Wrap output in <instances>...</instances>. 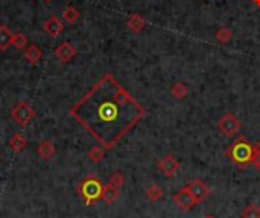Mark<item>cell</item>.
Returning a JSON list of instances; mask_svg holds the SVG:
<instances>
[{"label": "cell", "mask_w": 260, "mask_h": 218, "mask_svg": "<svg viewBox=\"0 0 260 218\" xmlns=\"http://www.w3.org/2000/svg\"><path fill=\"white\" fill-rule=\"evenodd\" d=\"M145 114V107L113 73H105L70 109V116L105 150H113Z\"/></svg>", "instance_id": "obj_1"}, {"label": "cell", "mask_w": 260, "mask_h": 218, "mask_svg": "<svg viewBox=\"0 0 260 218\" xmlns=\"http://www.w3.org/2000/svg\"><path fill=\"white\" fill-rule=\"evenodd\" d=\"M225 156L230 159V162L237 168L245 169L253 165L254 161V145L248 142L245 136H241L225 150Z\"/></svg>", "instance_id": "obj_2"}, {"label": "cell", "mask_w": 260, "mask_h": 218, "mask_svg": "<svg viewBox=\"0 0 260 218\" xmlns=\"http://www.w3.org/2000/svg\"><path fill=\"white\" fill-rule=\"evenodd\" d=\"M104 189H105V183L96 175H88L83 178L76 188L79 197L83 198L87 206H93L99 200H102Z\"/></svg>", "instance_id": "obj_3"}, {"label": "cell", "mask_w": 260, "mask_h": 218, "mask_svg": "<svg viewBox=\"0 0 260 218\" xmlns=\"http://www.w3.org/2000/svg\"><path fill=\"white\" fill-rule=\"evenodd\" d=\"M11 117L15 121L17 125L20 127H28L31 121L35 117V110L26 103V101H20L17 103L12 110H11Z\"/></svg>", "instance_id": "obj_4"}, {"label": "cell", "mask_w": 260, "mask_h": 218, "mask_svg": "<svg viewBox=\"0 0 260 218\" xmlns=\"http://www.w3.org/2000/svg\"><path fill=\"white\" fill-rule=\"evenodd\" d=\"M241 128H242V122L239 121V117H236L233 113L224 114L217 121V130H219V133H221L222 136H225V137L236 136Z\"/></svg>", "instance_id": "obj_5"}, {"label": "cell", "mask_w": 260, "mask_h": 218, "mask_svg": "<svg viewBox=\"0 0 260 218\" xmlns=\"http://www.w3.org/2000/svg\"><path fill=\"white\" fill-rule=\"evenodd\" d=\"M179 162H178V159L173 156V154H166L163 156L162 159L158 161L157 164V169L160 171V174H163L165 177L171 178L173 177L178 171H179Z\"/></svg>", "instance_id": "obj_6"}, {"label": "cell", "mask_w": 260, "mask_h": 218, "mask_svg": "<svg viewBox=\"0 0 260 218\" xmlns=\"http://www.w3.org/2000/svg\"><path fill=\"white\" fill-rule=\"evenodd\" d=\"M173 203L178 208H181L183 211H190V209H193L198 205V202L195 200V197L190 194L187 186L181 188V189L173 194Z\"/></svg>", "instance_id": "obj_7"}, {"label": "cell", "mask_w": 260, "mask_h": 218, "mask_svg": "<svg viewBox=\"0 0 260 218\" xmlns=\"http://www.w3.org/2000/svg\"><path fill=\"white\" fill-rule=\"evenodd\" d=\"M187 189L190 191V194L195 197V200H196L198 203H201V202L207 200L209 195H210L209 186H207L203 180H199V178H193V180L187 185Z\"/></svg>", "instance_id": "obj_8"}, {"label": "cell", "mask_w": 260, "mask_h": 218, "mask_svg": "<svg viewBox=\"0 0 260 218\" xmlns=\"http://www.w3.org/2000/svg\"><path fill=\"white\" fill-rule=\"evenodd\" d=\"M55 56L61 64H67L69 61H72V58L76 56V48L72 43L64 42L55 48Z\"/></svg>", "instance_id": "obj_9"}, {"label": "cell", "mask_w": 260, "mask_h": 218, "mask_svg": "<svg viewBox=\"0 0 260 218\" xmlns=\"http://www.w3.org/2000/svg\"><path fill=\"white\" fill-rule=\"evenodd\" d=\"M43 28L50 37H58L59 34L64 31V23H63V20L58 18L56 15H50L44 22Z\"/></svg>", "instance_id": "obj_10"}, {"label": "cell", "mask_w": 260, "mask_h": 218, "mask_svg": "<svg viewBox=\"0 0 260 218\" xmlns=\"http://www.w3.org/2000/svg\"><path fill=\"white\" fill-rule=\"evenodd\" d=\"M37 153L38 156L43 159V161H49V159H52L56 153V148L53 145V142L47 141V139H44V141H42L38 144V148H37Z\"/></svg>", "instance_id": "obj_11"}, {"label": "cell", "mask_w": 260, "mask_h": 218, "mask_svg": "<svg viewBox=\"0 0 260 218\" xmlns=\"http://www.w3.org/2000/svg\"><path fill=\"white\" fill-rule=\"evenodd\" d=\"M23 55L26 58V61H29L31 64H37L40 59L43 58V52L37 45H29L26 46V49L23 51Z\"/></svg>", "instance_id": "obj_12"}, {"label": "cell", "mask_w": 260, "mask_h": 218, "mask_svg": "<svg viewBox=\"0 0 260 218\" xmlns=\"http://www.w3.org/2000/svg\"><path fill=\"white\" fill-rule=\"evenodd\" d=\"M14 34L6 25H0V51H6L12 45Z\"/></svg>", "instance_id": "obj_13"}, {"label": "cell", "mask_w": 260, "mask_h": 218, "mask_svg": "<svg viewBox=\"0 0 260 218\" xmlns=\"http://www.w3.org/2000/svg\"><path fill=\"white\" fill-rule=\"evenodd\" d=\"M128 28L130 31L138 34V32H142L145 28H146V22H145V18L140 15V14H132L130 18H128Z\"/></svg>", "instance_id": "obj_14"}, {"label": "cell", "mask_w": 260, "mask_h": 218, "mask_svg": "<svg viewBox=\"0 0 260 218\" xmlns=\"http://www.w3.org/2000/svg\"><path fill=\"white\" fill-rule=\"evenodd\" d=\"M171 95L172 98L178 99V101H183V99L189 95V87L184 83H173L171 86Z\"/></svg>", "instance_id": "obj_15"}, {"label": "cell", "mask_w": 260, "mask_h": 218, "mask_svg": "<svg viewBox=\"0 0 260 218\" xmlns=\"http://www.w3.org/2000/svg\"><path fill=\"white\" fill-rule=\"evenodd\" d=\"M9 147L11 150H14L15 153H22L26 147H28V141L26 139L20 134V133H15L11 139H9Z\"/></svg>", "instance_id": "obj_16"}, {"label": "cell", "mask_w": 260, "mask_h": 218, "mask_svg": "<svg viewBox=\"0 0 260 218\" xmlns=\"http://www.w3.org/2000/svg\"><path fill=\"white\" fill-rule=\"evenodd\" d=\"M119 195H121V189L114 188V186H111V185L108 183V185H105L102 200H104L105 203H108V205H113V203L117 200V198H119Z\"/></svg>", "instance_id": "obj_17"}, {"label": "cell", "mask_w": 260, "mask_h": 218, "mask_svg": "<svg viewBox=\"0 0 260 218\" xmlns=\"http://www.w3.org/2000/svg\"><path fill=\"white\" fill-rule=\"evenodd\" d=\"M79 17H81V14H79V11L73 6H67L63 11V20L67 25H75L79 20Z\"/></svg>", "instance_id": "obj_18"}, {"label": "cell", "mask_w": 260, "mask_h": 218, "mask_svg": "<svg viewBox=\"0 0 260 218\" xmlns=\"http://www.w3.org/2000/svg\"><path fill=\"white\" fill-rule=\"evenodd\" d=\"M105 157V148L104 147H93L88 151V159L93 164H101Z\"/></svg>", "instance_id": "obj_19"}, {"label": "cell", "mask_w": 260, "mask_h": 218, "mask_svg": "<svg viewBox=\"0 0 260 218\" xmlns=\"http://www.w3.org/2000/svg\"><path fill=\"white\" fill-rule=\"evenodd\" d=\"M146 197L149 198L151 202H158V200H162L163 198V189L160 188L158 185H151L148 189H146Z\"/></svg>", "instance_id": "obj_20"}, {"label": "cell", "mask_w": 260, "mask_h": 218, "mask_svg": "<svg viewBox=\"0 0 260 218\" xmlns=\"http://www.w3.org/2000/svg\"><path fill=\"white\" fill-rule=\"evenodd\" d=\"M241 217L242 218H260V206L256 203L245 206L244 211L241 212Z\"/></svg>", "instance_id": "obj_21"}, {"label": "cell", "mask_w": 260, "mask_h": 218, "mask_svg": "<svg viewBox=\"0 0 260 218\" xmlns=\"http://www.w3.org/2000/svg\"><path fill=\"white\" fill-rule=\"evenodd\" d=\"M215 38L217 40L219 43L225 45V43H228L230 40L233 38V32H231L228 28H219V29L216 31V34H215Z\"/></svg>", "instance_id": "obj_22"}, {"label": "cell", "mask_w": 260, "mask_h": 218, "mask_svg": "<svg viewBox=\"0 0 260 218\" xmlns=\"http://www.w3.org/2000/svg\"><path fill=\"white\" fill-rule=\"evenodd\" d=\"M12 46H15V48L20 49V51L26 49V46H28V37H26L23 32H17V34H14Z\"/></svg>", "instance_id": "obj_23"}, {"label": "cell", "mask_w": 260, "mask_h": 218, "mask_svg": "<svg viewBox=\"0 0 260 218\" xmlns=\"http://www.w3.org/2000/svg\"><path fill=\"white\" fill-rule=\"evenodd\" d=\"M108 183H110L111 186H114V188L121 189V188L125 185V175H124L121 171H114V172L111 174V177H110Z\"/></svg>", "instance_id": "obj_24"}, {"label": "cell", "mask_w": 260, "mask_h": 218, "mask_svg": "<svg viewBox=\"0 0 260 218\" xmlns=\"http://www.w3.org/2000/svg\"><path fill=\"white\" fill-rule=\"evenodd\" d=\"M253 165L257 171H260V141H257L254 144V161Z\"/></svg>", "instance_id": "obj_25"}, {"label": "cell", "mask_w": 260, "mask_h": 218, "mask_svg": "<svg viewBox=\"0 0 260 218\" xmlns=\"http://www.w3.org/2000/svg\"><path fill=\"white\" fill-rule=\"evenodd\" d=\"M254 3H256L257 6H260V0H254Z\"/></svg>", "instance_id": "obj_26"}, {"label": "cell", "mask_w": 260, "mask_h": 218, "mask_svg": "<svg viewBox=\"0 0 260 218\" xmlns=\"http://www.w3.org/2000/svg\"><path fill=\"white\" fill-rule=\"evenodd\" d=\"M204 218H213V217H210V215H207V217H204Z\"/></svg>", "instance_id": "obj_27"}, {"label": "cell", "mask_w": 260, "mask_h": 218, "mask_svg": "<svg viewBox=\"0 0 260 218\" xmlns=\"http://www.w3.org/2000/svg\"><path fill=\"white\" fill-rule=\"evenodd\" d=\"M44 2H50V0H44Z\"/></svg>", "instance_id": "obj_28"}]
</instances>
